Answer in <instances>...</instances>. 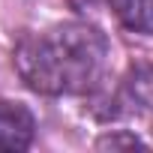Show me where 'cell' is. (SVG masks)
I'll use <instances>...</instances> for the list:
<instances>
[{"mask_svg":"<svg viewBox=\"0 0 153 153\" xmlns=\"http://www.w3.org/2000/svg\"><path fill=\"white\" fill-rule=\"evenodd\" d=\"M99 150H144V144L135 138V135H105V138H99V144H96Z\"/></svg>","mask_w":153,"mask_h":153,"instance_id":"4","label":"cell"},{"mask_svg":"<svg viewBox=\"0 0 153 153\" xmlns=\"http://www.w3.org/2000/svg\"><path fill=\"white\" fill-rule=\"evenodd\" d=\"M108 60L105 36L81 21L60 24L42 36H24L15 45V69L21 81L45 96L93 90Z\"/></svg>","mask_w":153,"mask_h":153,"instance_id":"1","label":"cell"},{"mask_svg":"<svg viewBox=\"0 0 153 153\" xmlns=\"http://www.w3.org/2000/svg\"><path fill=\"white\" fill-rule=\"evenodd\" d=\"M117 21L132 33H153V0H108Z\"/></svg>","mask_w":153,"mask_h":153,"instance_id":"3","label":"cell"},{"mask_svg":"<svg viewBox=\"0 0 153 153\" xmlns=\"http://www.w3.org/2000/svg\"><path fill=\"white\" fill-rule=\"evenodd\" d=\"M36 135V120L27 105L21 102H0V150L15 153L27 150Z\"/></svg>","mask_w":153,"mask_h":153,"instance_id":"2","label":"cell"}]
</instances>
